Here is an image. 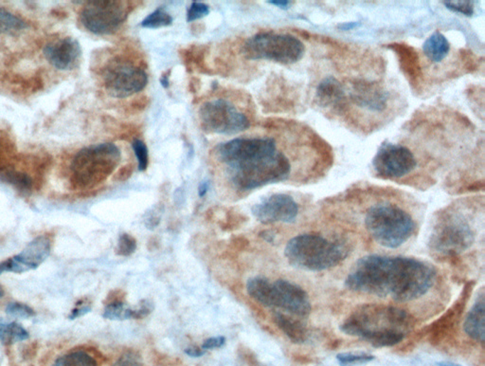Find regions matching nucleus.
Masks as SVG:
<instances>
[{
    "mask_svg": "<svg viewBox=\"0 0 485 366\" xmlns=\"http://www.w3.org/2000/svg\"><path fill=\"white\" fill-rule=\"evenodd\" d=\"M435 277V269L423 261L371 254L357 261L346 278L345 286L359 294L410 302L427 294Z\"/></svg>",
    "mask_w": 485,
    "mask_h": 366,
    "instance_id": "obj_1",
    "label": "nucleus"
},
{
    "mask_svg": "<svg viewBox=\"0 0 485 366\" xmlns=\"http://www.w3.org/2000/svg\"><path fill=\"white\" fill-rule=\"evenodd\" d=\"M415 325L404 309L369 303L359 306L340 325L350 336L360 338L376 348H391L401 343Z\"/></svg>",
    "mask_w": 485,
    "mask_h": 366,
    "instance_id": "obj_2",
    "label": "nucleus"
},
{
    "mask_svg": "<svg viewBox=\"0 0 485 366\" xmlns=\"http://www.w3.org/2000/svg\"><path fill=\"white\" fill-rule=\"evenodd\" d=\"M285 255L290 265L307 271H322L334 268L347 257L343 243L329 240L322 235L303 234L288 241Z\"/></svg>",
    "mask_w": 485,
    "mask_h": 366,
    "instance_id": "obj_3",
    "label": "nucleus"
},
{
    "mask_svg": "<svg viewBox=\"0 0 485 366\" xmlns=\"http://www.w3.org/2000/svg\"><path fill=\"white\" fill-rule=\"evenodd\" d=\"M121 160V150L114 144L84 147L75 155L70 166V181L77 189L93 188L115 171Z\"/></svg>",
    "mask_w": 485,
    "mask_h": 366,
    "instance_id": "obj_4",
    "label": "nucleus"
},
{
    "mask_svg": "<svg viewBox=\"0 0 485 366\" xmlns=\"http://www.w3.org/2000/svg\"><path fill=\"white\" fill-rule=\"evenodd\" d=\"M365 225L379 245L396 249L410 239L415 230L413 218L393 204H377L368 210Z\"/></svg>",
    "mask_w": 485,
    "mask_h": 366,
    "instance_id": "obj_5",
    "label": "nucleus"
},
{
    "mask_svg": "<svg viewBox=\"0 0 485 366\" xmlns=\"http://www.w3.org/2000/svg\"><path fill=\"white\" fill-rule=\"evenodd\" d=\"M231 180L238 189L249 191L288 180L291 164L283 153L277 151L229 167Z\"/></svg>",
    "mask_w": 485,
    "mask_h": 366,
    "instance_id": "obj_6",
    "label": "nucleus"
},
{
    "mask_svg": "<svg viewBox=\"0 0 485 366\" xmlns=\"http://www.w3.org/2000/svg\"><path fill=\"white\" fill-rule=\"evenodd\" d=\"M243 50L249 60L291 65L303 58L305 47L299 38L288 33H260L245 42Z\"/></svg>",
    "mask_w": 485,
    "mask_h": 366,
    "instance_id": "obj_7",
    "label": "nucleus"
},
{
    "mask_svg": "<svg viewBox=\"0 0 485 366\" xmlns=\"http://www.w3.org/2000/svg\"><path fill=\"white\" fill-rule=\"evenodd\" d=\"M475 241L470 224L462 215H442L431 232L430 252L437 257H455L467 251Z\"/></svg>",
    "mask_w": 485,
    "mask_h": 366,
    "instance_id": "obj_8",
    "label": "nucleus"
},
{
    "mask_svg": "<svg viewBox=\"0 0 485 366\" xmlns=\"http://www.w3.org/2000/svg\"><path fill=\"white\" fill-rule=\"evenodd\" d=\"M132 4L118 0H92L81 12V22L94 35H113L132 12Z\"/></svg>",
    "mask_w": 485,
    "mask_h": 366,
    "instance_id": "obj_9",
    "label": "nucleus"
},
{
    "mask_svg": "<svg viewBox=\"0 0 485 366\" xmlns=\"http://www.w3.org/2000/svg\"><path fill=\"white\" fill-rule=\"evenodd\" d=\"M201 127L207 133L235 135L245 131L251 122L231 102L217 99L207 102L200 110Z\"/></svg>",
    "mask_w": 485,
    "mask_h": 366,
    "instance_id": "obj_10",
    "label": "nucleus"
},
{
    "mask_svg": "<svg viewBox=\"0 0 485 366\" xmlns=\"http://www.w3.org/2000/svg\"><path fill=\"white\" fill-rule=\"evenodd\" d=\"M103 80L110 96L123 99L146 89L148 76L141 67L116 59L104 70Z\"/></svg>",
    "mask_w": 485,
    "mask_h": 366,
    "instance_id": "obj_11",
    "label": "nucleus"
},
{
    "mask_svg": "<svg viewBox=\"0 0 485 366\" xmlns=\"http://www.w3.org/2000/svg\"><path fill=\"white\" fill-rule=\"evenodd\" d=\"M277 151L271 138H238L217 147V158L229 167Z\"/></svg>",
    "mask_w": 485,
    "mask_h": 366,
    "instance_id": "obj_12",
    "label": "nucleus"
},
{
    "mask_svg": "<svg viewBox=\"0 0 485 366\" xmlns=\"http://www.w3.org/2000/svg\"><path fill=\"white\" fill-rule=\"evenodd\" d=\"M416 158L408 147L384 141L373 160L374 171L384 178H399L415 168Z\"/></svg>",
    "mask_w": 485,
    "mask_h": 366,
    "instance_id": "obj_13",
    "label": "nucleus"
},
{
    "mask_svg": "<svg viewBox=\"0 0 485 366\" xmlns=\"http://www.w3.org/2000/svg\"><path fill=\"white\" fill-rule=\"evenodd\" d=\"M251 211L263 224L292 223L299 215V205L291 195L274 194L255 204Z\"/></svg>",
    "mask_w": 485,
    "mask_h": 366,
    "instance_id": "obj_14",
    "label": "nucleus"
},
{
    "mask_svg": "<svg viewBox=\"0 0 485 366\" xmlns=\"http://www.w3.org/2000/svg\"><path fill=\"white\" fill-rule=\"evenodd\" d=\"M50 251L52 242L49 237L45 235L36 237L21 254L0 262V274L4 272L22 274L38 269L50 257Z\"/></svg>",
    "mask_w": 485,
    "mask_h": 366,
    "instance_id": "obj_15",
    "label": "nucleus"
},
{
    "mask_svg": "<svg viewBox=\"0 0 485 366\" xmlns=\"http://www.w3.org/2000/svg\"><path fill=\"white\" fill-rule=\"evenodd\" d=\"M273 286V308L282 309L289 314L306 318L311 313V302L307 292L290 281L279 279Z\"/></svg>",
    "mask_w": 485,
    "mask_h": 366,
    "instance_id": "obj_16",
    "label": "nucleus"
},
{
    "mask_svg": "<svg viewBox=\"0 0 485 366\" xmlns=\"http://www.w3.org/2000/svg\"><path fill=\"white\" fill-rule=\"evenodd\" d=\"M474 283L469 282L464 286L461 295L456 302L442 315L439 319L430 326V340L431 343H440L447 339L458 328L462 314L472 294Z\"/></svg>",
    "mask_w": 485,
    "mask_h": 366,
    "instance_id": "obj_17",
    "label": "nucleus"
},
{
    "mask_svg": "<svg viewBox=\"0 0 485 366\" xmlns=\"http://www.w3.org/2000/svg\"><path fill=\"white\" fill-rule=\"evenodd\" d=\"M43 53L48 62L55 69L72 70L80 62L82 48L76 39L65 38L48 44Z\"/></svg>",
    "mask_w": 485,
    "mask_h": 366,
    "instance_id": "obj_18",
    "label": "nucleus"
},
{
    "mask_svg": "<svg viewBox=\"0 0 485 366\" xmlns=\"http://www.w3.org/2000/svg\"><path fill=\"white\" fill-rule=\"evenodd\" d=\"M351 98L354 104L362 109L381 112L387 107L388 95L378 84L357 81L352 87Z\"/></svg>",
    "mask_w": 485,
    "mask_h": 366,
    "instance_id": "obj_19",
    "label": "nucleus"
},
{
    "mask_svg": "<svg viewBox=\"0 0 485 366\" xmlns=\"http://www.w3.org/2000/svg\"><path fill=\"white\" fill-rule=\"evenodd\" d=\"M388 48L396 53L402 72L410 81V84L414 87L417 86L422 79V70L416 50L408 45L400 43H391L388 45Z\"/></svg>",
    "mask_w": 485,
    "mask_h": 366,
    "instance_id": "obj_20",
    "label": "nucleus"
},
{
    "mask_svg": "<svg viewBox=\"0 0 485 366\" xmlns=\"http://www.w3.org/2000/svg\"><path fill=\"white\" fill-rule=\"evenodd\" d=\"M465 333L476 342L481 343L485 340V301L482 292L472 308L468 312L464 323Z\"/></svg>",
    "mask_w": 485,
    "mask_h": 366,
    "instance_id": "obj_21",
    "label": "nucleus"
},
{
    "mask_svg": "<svg viewBox=\"0 0 485 366\" xmlns=\"http://www.w3.org/2000/svg\"><path fill=\"white\" fill-rule=\"evenodd\" d=\"M345 99L342 84L334 77L323 79L316 90V102L322 107L340 106Z\"/></svg>",
    "mask_w": 485,
    "mask_h": 366,
    "instance_id": "obj_22",
    "label": "nucleus"
},
{
    "mask_svg": "<svg viewBox=\"0 0 485 366\" xmlns=\"http://www.w3.org/2000/svg\"><path fill=\"white\" fill-rule=\"evenodd\" d=\"M274 323H276L280 331L291 340L292 343L300 345L305 343L308 339V330L302 321L295 319L289 315L276 312L273 316Z\"/></svg>",
    "mask_w": 485,
    "mask_h": 366,
    "instance_id": "obj_23",
    "label": "nucleus"
},
{
    "mask_svg": "<svg viewBox=\"0 0 485 366\" xmlns=\"http://www.w3.org/2000/svg\"><path fill=\"white\" fill-rule=\"evenodd\" d=\"M423 50L428 60L433 63H440L449 53V41L442 33H433L430 38L425 39L423 44Z\"/></svg>",
    "mask_w": 485,
    "mask_h": 366,
    "instance_id": "obj_24",
    "label": "nucleus"
},
{
    "mask_svg": "<svg viewBox=\"0 0 485 366\" xmlns=\"http://www.w3.org/2000/svg\"><path fill=\"white\" fill-rule=\"evenodd\" d=\"M246 291L261 305L273 308V286L263 277L251 278L246 283Z\"/></svg>",
    "mask_w": 485,
    "mask_h": 366,
    "instance_id": "obj_25",
    "label": "nucleus"
},
{
    "mask_svg": "<svg viewBox=\"0 0 485 366\" xmlns=\"http://www.w3.org/2000/svg\"><path fill=\"white\" fill-rule=\"evenodd\" d=\"M29 332L16 322H5L0 319V342L4 345L23 342L29 339Z\"/></svg>",
    "mask_w": 485,
    "mask_h": 366,
    "instance_id": "obj_26",
    "label": "nucleus"
},
{
    "mask_svg": "<svg viewBox=\"0 0 485 366\" xmlns=\"http://www.w3.org/2000/svg\"><path fill=\"white\" fill-rule=\"evenodd\" d=\"M27 28L26 22L9 11L0 9V36H16Z\"/></svg>",
    "mask_w": 485,
    "mask_h": 366,
    "instance_id": "obj_27",
    "label": "nucleus"
},
{
    "mask_svg": "<svg viewBox=\"0 0 485 366\" xmlns=\"http://www.w3.org/2000/svg\"><path fill=\"white\" fill-rule=\"evenodd\" d=\"M53 366H97V362L87 352L75 351L58 357Z\"/></svg>",
    "mask_w": 485,
    "mask_h": 366,
    "instance_id": "obj_28",
    "label": "nucleus"
},
{
    "mask_svg": "<svg viewBox=\"0 0 485 366\" xmlns=\"http://www.w3.org/2000/svg\"><path fill=\"white\" fill-rule=\"evenodd\" d=\"M135 309L126 308L124 301L107 303L103 317L107 320L134 319Z\"/></svg>",
    "mask_w": 485,
    "mask_h": 366,
    "instance_id": "obj_29",
    "label": "nucleus"
},
{
    "mask_svg": "<svg viewBox=\"0 0 485 366\" xmlns=\"http://www.w3.org/2000/svg\"><path fill=\"white\" fill-rule=\"evenodd\" d=\"M172 24V16L163 8H158L141 21V26L146 29H160V28L171 26Z\"/></svg>",
    "mask_w": 485,
    "mask_h": 366,
    "instance_id": "obj_30",
    "label": "nucleus"
},
{
    "mask_svg": "<svg viewBox=\"0 0 485 366\" xmlns=\"http://www.w3.org/2000/svg\"><path fill=\"white\" fill-rule=\"evenodd\" d=\"M184 63H185L188 70L194 69V66L200 69L201 70H207L205 64H204V50L201 47L192 46L184 50L182 53Z\"/></svg>",
    "mask_w": 485,
    "mask_h": 366,
    "instance_id": "obj_31",
    "label": "nucleus"
},
{
    "mask_svg": "<svg viewBox=\"0 0 485 366\" xmlns=\"http://www.w3.org/2000/svg\"><path fill=\"white\" fill-rule=\"evenodd\" d=\"M337 360L340 366H357L371 362L374 357L367 353H339Z\"/></svg>",
    "mask_w": 485,
    "mask_h": 366,
    "instance_id": "obj_32",
    "label": "nucleus"
},
{
    "mask_svg": "<svg viewBox=\"0 0 485 366\" xmlns=\"http://www.w3.org/2000/svg\"><path fill=\"white\" fill-rule=\"evenodd\" d=\"M5 311L9 316L16 319H29L36 315L35 311L31 306L18 302L10 303L5 308Z\"/></svg>",
    "mask_w": 485,
    "mask_h": 366,
    "instance_id": "obj_33",
    "label": "nucleus"
},
{
    "mask_svg": "<svg viewBox=\"0 0 485 366\" xmlns=\"http://www.w3.org/2000/svg\"><path fill=\"white\" fill-rule=\"evenodd\" d=\"M132 149L134 150L136 158L138 160V171H146L149 163L148 149H147L146 144L143 141L135 139L132 141Z\"/></svg>",
    "mask_w": 485,
    "mask_h": 366,
    "instance_id": "obj_34",
    "label": "nucleus"
},
{
    "mask_svg": "<svg viewBox=\"0 0 485 366\" xmlns=\"http://www.w3.org/2000/svg\"><path fill=\"white\" fill-rule=\"evenodd\" d=\"M137 249V241L129 234L121 235L119 238L116 254L120 257H130Z\"/></svg>",
    "mask_w": 485,
    "mask_h": 366,
    "instance_id": "obj_35",
    "label": "nucleus"
},
{
    "mask_svg": "<svg viewBox=\"0 0 485 366\" xmlns=\"http://www.w3.org/2000/svg\"><path fill=\"white\" fill-rule=\"evenodd\" d=\"M442 4L445 5L447 9L451 11V12H456L462 14L467 18H471L474 14V1H442Z\"/></svg>",
    "mask_w": 485,
    "mask_h": 366,
    "instance_id": "obj_36",
    "label": "nucleus"
},
{
    "mask_svg": "<svg viewBox=\"0 0 485 366\" xmlns=\"http://www.w3.org/2000/svg\"><path fill=\"white\" fill-rule=\"evenodd\" d=\"M209 14V7L208 5L200 1H192L191 7L189 8L187 12V22H194L205 18Z\"/></svg>",
    "mask_w": 485,
    "mask_h": 366,
    "instance_id": "obj_37",
    "label": "nucleus"
},
{
    "mask_svg": "<svg viewBox=\"0 0 485 366\" xmlns=\"http://www.w3.org/2000/svg\"><path fill=\"white\" fill-rule=\"evenodd\" d=\"M114 366H143L140 355L135 351H127L121 355Z\"/></svg>",
    "mask_w": 485,
    "mask_h": 366,
    "instance_id": "obj_38",
    "label": "nucleus"
},
{
    "mask_svg": "<svg viewBox=\"0 0 485 366\" xmlns=\"http://www.w3.org/2000/svg\"><path fill=\"white\" fill-rule=\"evenodd\" d=\"M8 180L13 185L18 186V188L23 190V191H27L32 186V181H31L30 178L24 174H21V173H13V174L8 175Z\"/></svg>",
    "mask_w": 485,
    "mask_h": 366,
    "instance_id": "obj_39",
    "label": "nucleus"
},
{
    "mask_svg": "<svg viewBox=\"0 0 485 366\" xmlns=\"http://www.w3.org/2000/svg\"><path fill=\"white\" fill-rule=\"evenodd\" d=\"M153 309H154V305L151 301L147 299L141 301L140 308L135 309L134 319H143V318L148 316Z\"/></svg>",
    "mask_w": 485,
    "mask_h": 366,
    "instance_id": "obj_40",
    "label": "nucleus"
},
{
    "mask_svg": "<svg viewBox=\"0 0 485 366\" xmlns=\"http://www.w3.org/2000/svg\"><path fill=\"white\" fill-rule=\"evenodd\" d=\"M226 338L223 336L212 337L204 340L202 346L201 348L203 350H211V349L221 348L222 346L225 345Z\"/></svg>",
    "mask_w": 485,
    "mask_h": 366,
    "instance_id": "obj_41",
    "label": "nucleus"
},
{
    "mask_svg": "<svg viewBox=\"0 0 485 366\" xmlns=\"http://www.w3.org/2000/svg\"><path fill=\"white\" fill-rule=\"evenodd\" d=\"M161 211L156 209V211L148 212L146 220V226L150 230L155 229L160 222Z\"/></svg>",
    "mask_w": 485,
    "mask_h": 366,
    "instance_id": "obj_42",
    "label": "nucleus"
},
{
    "mask_svg": "<svg viewBox=\"0 0 485 366\" xmlns=\"http://www.w3.org/2000/svg\"><path fill=\"white\" fill-rule=\"evenodd\" d=\"M133 172V167L131 164L124 166L123 168L119 170L117 175L115 176V180L119 181H124L129 180L131 177Z\"/></svg>",
    "mask_w": 485,
    "mask_h": 366,
    "instance_id": "obj_43",
    "label": "nucleus"
},
{
    "mask_svg": "<svg viewBox=\"0 0 485 366\" xmlns=\"http://www.w3.org/2000/svg\"><path fill=\"white\" fill-rule=\"evenodd\" d=\"M90 311H92V308L89 306H78V308L73 309L72 314L70 315V319L75 320L79 317L85 316Z\"/></svg>",
    "mask_w": 485,
    "mask_h": 366,
    "instance_id": "obj_44",
    "label": "nucleus"
},
{
    "mask_svg": "<svg viewBox=\"0 0 485 366\" xmlns=\"http://www.w3.org/2000/svg\"><path fill=\"white\" fill-rule=\"evenodd\" d=\"M185 353L188 355L189 357H200L205 355V350H203L202 348H189L185 349Z\"/></svg>",
    "mask_w": 485,
    "mask_h": 366,
    "instance_id": "obj_45",
    "label": "nucleus"
},
{
    "mask_svg": "<svg viewBox=\"0 0 485 366\" xmlns=\"http://www.w3.org/2000/svg\"><path fill=\"white\" fill-rule=\"evenodd\" d=\"M268 4L280 8V9L286 10L291 6L292 2L288 1V0H271V1H268Z\"/></svg>",
    "mask_w": 485,
    "mask_h": 366,
    "instance_id": "obj_46",
    "label": "nucleus"
},
{
    "mask_svg": "<svg viewBox=\"0 0 485 366\" xmlns=\"http://www.w3.org/2000/svg\"><path fill=\"white\" fill-rule=\"evenodd\" d=\"M360 25L359 21H354V22H346V23H342L339 25V29L342 31H345V32H348V31H351L353 29H356V27H359Z\"/></svg>",
    "mask_w": 485,
    "mask_h": 366,
    "instance_id": "obj_47",
    "label": "nucleus"
},
{
    "mask_svg": "<svg viewBox=\"0 0 485 366\" xmlns=\"http://www.w3.org/2000/svg\"><path fill=\"white\" fill-rule=\"evenodd\" d=\"M171 72H172V70H167V72H163V75H161V76H160V84H161V86H163L164 87V89H168V87H170L169 78H170V75H171Z\"/></svg>",
    "mask_w": 485,
    "mask_h": 366,
    "instance_id": "obj_48",
    "label": "nucleus"
},
{
    "mask_svg": "<svg viewBox=\"0 0 485 366\" xmlns=\"http://www.w3.org/2000/svg\"><path fill=\"white\" fill-rule=\"evenodd\" d=\"M234 244L236 249H243L249 246V240L244 237H236L234 239Z\"/></svg>",
    "mask_w": 485,
    "mask_h": 366,
    "instance_id": "obj_49",
    "label": "nucleus"
},
{
    "mask_svg": "<svg viewBox=\"0 0 485 366\" xmlns=\"http://www.w3.org/2000/svg\"><path fill=\"white\" fill-rule=\"evenodd\" d=\"M209 181H203V183H201L200 186H198V195H200V198L205 197L207 193L209 191Z\"/></svg>",
    "mask_w": 485,
    "mask_h": 366,
    "instance_id": "obj_50",
    "label": "nucleus"
},
{
    "mask_svg": "<svg viewBox=\"0 0 485 366\" xmlns=\"http://www.w3.org/2000/svg\"><path fill=\"white\" fill-rule=\"evenodd\" d=\"M260 235H261V237H263V239L268 241V242H273V241H274L275 235L273 234H272L271 232L263 231V232H261Z\"/></svg>",
    "mask_w": 485,
    "mask_h": 366,
    "instance_id": "obj_51",
    "label": "nucleus"
},
{
    "mask_svg": "<svg viewBox=\"0 0 485 366\" xmlns=\"http://www.w3.org/2000/svg\"><path fill=\"white\" fill-rule=\"evenodd\" d=\"M437 365H438V366H462L459 365H457V363L450 362H439V363H437Z\"/></svg>",
    "mask_w": 485,
    "mask_h": 366,
    "instance_id": "obj_52",
    "label": "nucleus"
},
{
    "mask_svg": "<svg viewBox=\"0 0 485 366\" xmlns=\"http://www.w3.org/2000/svg\"><path fill=\"white\" fill-rule=\"evenodd\" d=\"M4 289H2L1 286H0V299H1L2 297H4Z\"/></svg>",
    "mask_w": 485,
    "mask_h": 366,
    "instance_id": "obj_53",
    "label": "nucleus"
}]
</instances>
